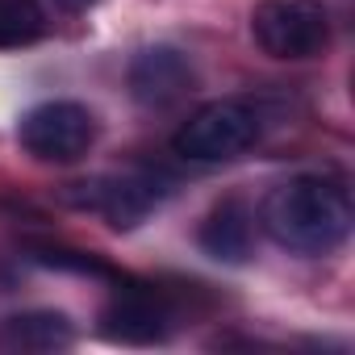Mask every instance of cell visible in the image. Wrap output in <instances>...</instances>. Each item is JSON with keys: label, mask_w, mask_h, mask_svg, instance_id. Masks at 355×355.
<instances>
[{"label": "cell", "mask_w": 355, "mask_h": 355, "mask_svg": "<svg viewBox=\"0 0 355 355\" xmlns=\"http://www.w3.org/2000/svg\"><path fill=\"white\" fill-rule=\"evenodd\" d=\"M259 222L272 234V243H280L293 255H330L347 243L355 209L343 180L309 171L276 184L263 197Z\"/></svg>", "instance_id": "obj_1"}, {"label": "cell", "mask_w": 355, "mask_h": 355, "mask_svg": "<svg viewBox=\"0 0 355 355\" xmlns=\"http://www.w3.org/2000/svg\"><path fill=\"white\" fill-rule=\"evenodd\" d=\"M171 189H175V180L167 171H130V175H109V180L76 184L67 193V201L80 205V209L105 214V222L113 230H134L150 209H159L171 197Z\"/></svg>", "instance_id": "obj_5"}, {"label": "cell", "mask_w": 355, "mask_h": 355, "mask_svg": "<svg viewBox=\"0 0 355 355\" xmlns=\"http://www.w3.org/2000/svg\"><path fill=\"white\" fill-rule=\"evenodd\" d=\"M34 259L46 268H67V272H84V276H109V268L92 255L80 251H63V247H34Z\"/></svg>", "instance_id": "obj_11"}, {"label": "cell", "mask_w": 355, "mask_h": 355, "mask_svg": "<svg viewBox=\"0 0 355 355\" xmlns=\"http://www.w3.org/2000/svg\"><path fill=\"white\" fill-rule=\"evenodd\" d=\"M46 34V17L34 0H0V51L30 46Z\"/></svg>", "instance_id": "obj_10"}, {"label": "cell", "mask_w": 355, "mask_h": 355, "mask_svg": "<svg viewBox=\"0 0 355 355\" xmlns=\"http://www.w3.org/2000/svg\"><path fill=\"white\" fill-rule=\"evenodd\" d=\"M17 138L42 163H76L96 142V117L80 101H42L17 121Z\"/></svg>", "instance_id": "obj_4"}, {"label": "cell", "mask_w": 355, "mask_h": 355, "mask_svg": "<svg viewBox=\"0 0 355 355\" xmlns=\"http://www.w3.org/2000/svg\"><path fill=\"white\" fill-rule=\"evenodd\" d=\"M251 38L272 59H313L330 46V13L322 0H259Z\"/></svg>", "instance_id": "obj_3"}, {"label": "cell", "mask_w": 355, "mask_h": 355, "mask_svg": "<svg viewBox=\"0 0 355 355\" xmlns=\"http://www.w3.org/2000/svg\"><path fill=\"white\" fill-rule=\"evenodd\" d=\"M263 134V117L247 101H209L171 138V150L193 163H230Z\"/></svg>", "instance_id": "obj_2"}, {"label": "cell", "mask_w": 355, "mask_h": 355, "mask_svg": "<svg viewBox=\"0 0 355 355\" xmlns=\"http://www.w3.org/2000/svg\"><path fill=\"white\" fill-rule=\"evenodd\" d=\"M76 343V326L59 309H21L0 318V351L5 355H46L67 351Z\"/></svg>", "instance_id": "obj_8"}, {"label": "cell", "mask_w": 355, "mask_h": 355, "mask_svg": "<svg viewBox=\"0 0 355 355\" xmlns=\"http://www.w3.org/2000/svg\"><path fill=\"white\" fill-rule=\"evenodd\" d=\"M197 243L218 263H247L251 247H255V218H251V209L243 201H234V197L218 201L205 214V222L197 230Z\"/></svg>", "instance_id": "obj_9"}, {"label": "cell", "mask_w": 355, "mask_h": 355, "mask_svg": "<svg viewBox=\"0 0 355 355\" xmlns=\"http://www.w3.org/2000/svg\"><path fill=\"white\" fill-rule=\"evenodd\" d=\"M197 84V71L180 46H146L130 63V92L146 109H167L184 101Z\"/></svg>", "instance_id": "obj_7"}, {"label": "cell", "mask_w": 355, "mask_h": 355, "mask_svg": "<svg viewBox=\"0 0 355 355\" xmlns=\"http://www.w3.org/2000/svg\"><path fill=\"white\" fill-rule=\"evenodd\" d=\"M171 330H175L171 301L163 293H155V288H142V284L117 288L109 297V305L101 309V334L113 338V343H125V347L167 343Z\"/></svg>", "instance_id": "obj_6"}, {"label": "cell", "mask_w": 355, "mask_h": 355, "mask_svg": "<svg viewBox=\"0 0 355 355\" xmlns=\"http://www.w3.org/2000/svg\"><path fill=\"white\" fill-rule=\"evenodd\" d=\"M55 5H63V9H71V13H80V9L96 5V0H55Z\"/></svg>", "instance_id": "obj_12"}]
</instances>
